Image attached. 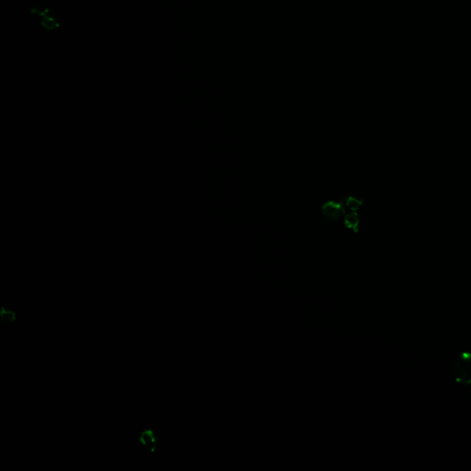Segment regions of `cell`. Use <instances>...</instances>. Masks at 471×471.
Returning <instances> with one entry per match:
<instances>
[{"label": "cell", "instance_id": "cell-1", "mask_svg": "<svg viewBox=\"0 0 471 471\" xmlns=\"http://www.w3.org/2000/svg\"><path fill=\"white\" fill-rule=\"evenodd\" d=\"M453 377L462 385L471 384V353L462 352L452 365Z\"/></svg>", "mask_w": 471, "mask_h": 471}, {"label": "cell", "instance_id": "cell-2", "mask_svg": "<svg viewBox=\"0 0 471 471\" xmlns=\"http://www.w3.org/2000/svg\"><path fill=\"white\" fill-rule=\"evenodd\" d=\"M345 199L329 200L321 206L322 215L329 221H339L345 214Z\"/></svg>", "mask_w": 471, "mask_h": 471}, {"label": "cell", "instance_id": "cell-3", "mask_svg": "<svg viewBox=\"0 0 471 471\" xmlns=\"http://www.w3.org/2000/svg\"><path fill=\"white\" fill-rule=\"evenodd\" d=\"M139 444L143 450L146 453H154L157 450L158 446V437L156 433L151 430L146 429L143 431L139 435Z\"/></svg>", "mask_w": 471, "mask_h": 471}, {"label": "cell", "instance_id": "cell-4", "mask_svg": "<svg viewBox=\"0 0 471 471\" xmlns=\"http://www.w3.org/2000/svg\"><path fill=\"white\" fill-rule=\"evenodd\" d=\"M343 225L347 229L351 230L354 234H357L360 231V217L357 212L351 211V213L347 214L343 218Z\"/></svg>", "mask_w": 471, "mask_h": 471}, {"label": "cell", "instance_id": "cell-5", "mask_svg": "<svg viewBox=\"0 0 471 471\" xmlns=\"http://www.w3.org/2000/svg\"><path fill=\"white\" fill-rule=\"evenodd\" d=\"M364 202V198H359V197L353 196V195H349L348 197L345 198V206L346 208L350 209L351 211L357 212L359 208L363 205Z\"/></svg>", "mask_w": 471, "mask_h": 471}, {"label": "cell", "instance_id": "cell-6", "mask_svg": "<svg viewBox=\"0 0 471 471\" xmlns=\"http://www.w3.org/2000/svg\"><path fill=\"white\" fill-rule=\"evenodd\" d=\"M0 319L6 324H12L17 319V313L10 308L2 307L0 308Z\"/></svg>", "mask_w": 471, "mask_h": 471}]
</instances>
